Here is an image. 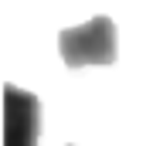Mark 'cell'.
I'll use <instances>...</instances> for the list:
<instances>
[{
    "label": "cell",
    "mask_w": 146,
    "mask_h": 146,
    "mask_svg": "<svg viewBox=\"0 0 146 146\" xmlns=\"http://www.w3.org/2000/svg\"><path fill=\"white\" fill-rule=\"evenodd\" d=\"M58 48L68 68L82 65H112L115 61V24L112 17L99 14L82 27H68L58 34Z\"/></svg>",
    "instance_id": "6da1fadb"
},
{
    "label": "cell",
    "mask_w": 146,
    "mask_h": 146,
    "mask_svg": "<svg viewBox=\"0 0 146 146\" xmlns=\"http://www.w3.org/2000/svg\"><path fill=\"white\" fill-rule=\"evenodd\" d=\"M41 99L17 85H3V146H37Z\"/></svg>",
    "instance_id": "7a4b0ae2"
}]
</instances>
